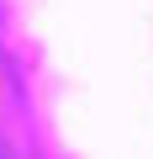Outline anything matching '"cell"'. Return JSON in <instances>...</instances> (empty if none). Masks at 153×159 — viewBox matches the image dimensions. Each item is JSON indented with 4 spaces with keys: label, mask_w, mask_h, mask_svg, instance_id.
I'll return each mask as SVG.
<instances>
[]
</instances>
